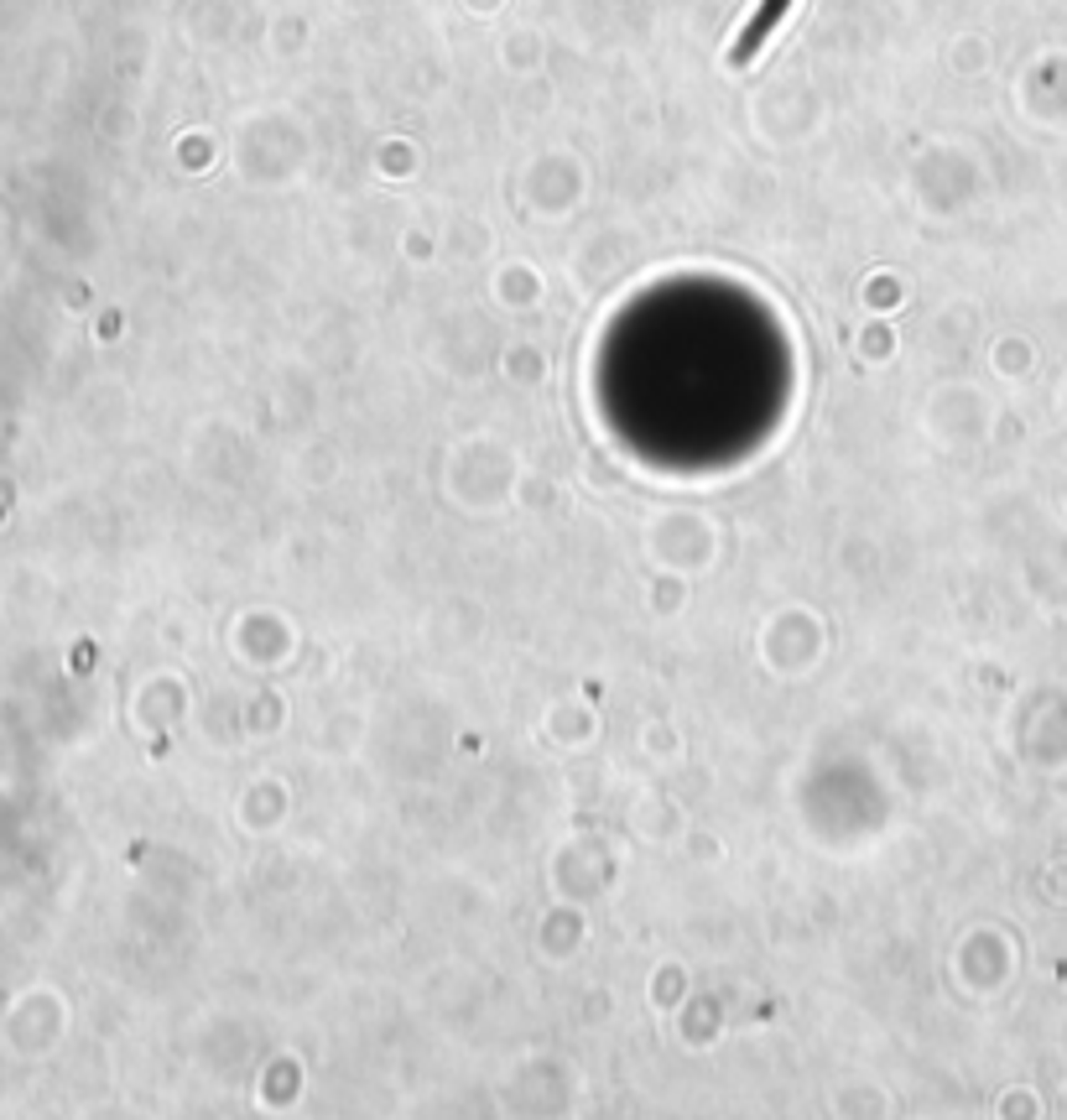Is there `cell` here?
Returning <instances> with one entry per match:
<instances>
[{
	"label": "cell",
	"instance_id": "1",
	"mask_svg": "<svg viewBox=\"0 0 1067 1120\" xmlns=\"http://www.w3.org/2000/svg\"><path fill=\"white\" fill-rule=\"evenodd\" d=\"M786 6H792V0H765L761 11H755V21L740 31V42H734V63H750L755 52H761V42L776 31V21L786 16Z\"/></svg>",
	"mask_w": 1067,
	"mask_h": 1120
}]
</instances>
